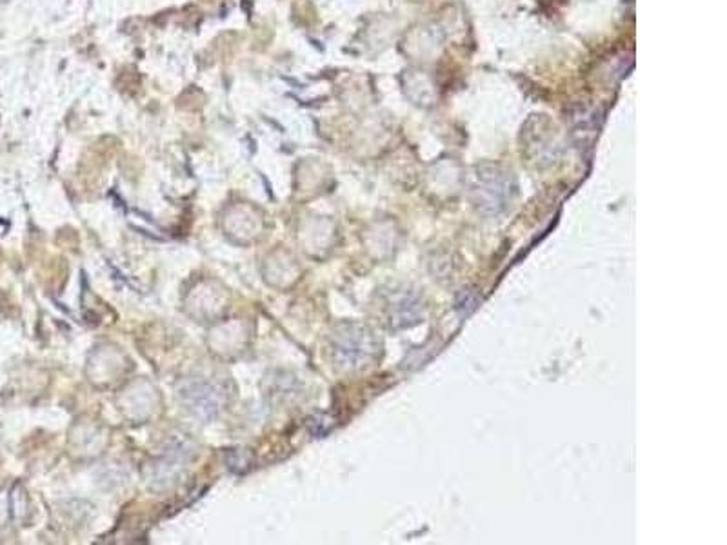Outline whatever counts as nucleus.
<instances>
[{
  "label": "nucleus",
  "mask_w": 727,
  "mask_h": 545,
  "mask_svg": "<svg viewBox=\"0 0 727 545\" xmlns=\"http://www.w3.org/2000/svg\"><path fill=\"white\" fill-rule=\"evenodd\" d=\"M337 351H339L344 364H348V365H362L369 356H373L375 342L369 337V333L350 331L339 342Z\"/></svg>",
  "instance_id": "1"
}]
</instances>
